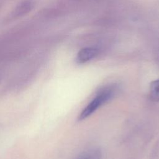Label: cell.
Here are the masks:
<instances>
[{
    "label": "cell",
    "mask_w": 159,
    "mask_h": 159,
    "mask_svg": "<svg viewBox=\"0 0 159 159\" xmlns=\"http://www.w3.org/2000/svg\"><path fill=\"white\" fill-rule=\"evenodd\" d=\"M116 86L114 85L107 86L100 89L94 98L81 111L79 117V120H83L89 117L101 106L112 99L116 93Z\"/></svg>",
    "instance_id": "cell-1"
},
{
    "label": "cell",
    "mask_w": 159,
    "mask_h": 159,
    "mask_svg": "<svg viewBox=\"0 0 159 159\" xmlns=\"http://www.w3.org/2000/svg\"><path fill=\"white\" fill-rule=\"evenodd\" d=\"M35 0H23L20 2L12 10L9 15L11 19H16L22 17L31 12L35 7Z\"/></svg>",
    "instance_id": "cell-2"
},
{
    "label": "cell",
    "mask_w": 159,
    "mask_h": 159,
    "mask_svg": "<svg viewBox=\"0 0 159 159\" xmlns=\"http://www.w3.org/2000/svg\"><path fill=\"white\" fill-rule=\"evenodd\" d=\"M98 50L94 47H84L81 48L77 53L76 61L79 64L85 63L95 58Z\"/></svg>",
    "instance_id": "cell-3"
},
{
    "label": "cell",
    "mask_w": 159,
    "mask_h": 159,
    "mask_svg": "<svg viewBox=\"0 0 159 159\" xmlns=\"http://www.w3.org/2000/svg\"><path fill=\"white\" fill-rule=\"evenodd\" d=\"M149 96L155 102H159V79L152 81L149 87Z\"/></svg>",
    "instance_id": "cell-4"
},
{
    "label": "cell",
    "mask_w": 159,
    "mask_h": 159,
    "mask_svg": "<svg viewBox=\"0 0 159 159\" xmlns=\"http://www.w3.org/2000/svg\"><path fill=\"white\" fill-rule=\"evenodd\" d=\"M101 152L98 148L88 150L81 154L76 159H101Z\"/></svg>",
    "instance_id": "cell-5"
}]
</instances>
